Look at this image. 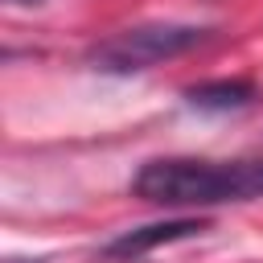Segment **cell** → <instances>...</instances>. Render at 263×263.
Here are the masks:
<instances>
[{"label": "cell", "instance_id": "3", "mask_svg": "<svg viewBox=\"0 0 263 263\" xmlns=\"http://www.w3.org/2000/svg\"><path fill=\"white\" fill-rule=\"evenodd\" d=\"M201 230H205L201 218L152 222V226H140V230H127V234L111 238V242L103 247V255H107V259H140V255L152 251V247H168V242H177V238H193V234H201Z\"/></svg>", "mask_w": 263, "mask_h": 263}, {"label": "cell", "instance_id": "4", "mask_svg": "<svg viewBox=\"0 0 263 263\" xmlns=\"http://www.w3.org/2000/svg\"><path fill=\"white\" fill-rule=\"evenodd\" d=\"M185 99L197 107V111H238L255 99V86L251 82H230V78H218V82H201V86H189Z\"/></svg>", "mask_w": 263, "mask_h": 263}, {"label": "cell", "instance_id": "2", "mask_svg": "<svg viewBox=\"0 0 263 263\" xmlns=\"http://www.w3.org/2000/svg\"><path fill=\"white\" fill-rule=\"evenodd\" d=\"M201 41H205V29H197V25L148 21V25L119 29L111 37H103L99 45H90L86 66L99 70V74H140V70H152L168 58L197 49Z\"/></svg>", "mask_w": 263, "mask_h": 263}, {"label": "cell", "instance_id": "5", "mask_svg": "<svg viewBox=\"0 0 263 263\" xmlns=\"http://www.w3.org/2000/svg\"><path fill=\"white\" fill-rule=\"evenodd\" d=\"M4 263H37V259H4Z\"/></svg>", "mask_w": 263, "mask_h": 263}, {"label": "cell", "instance_id": "1", "mask_svg": "<svg viewBox=\"0 0 263 263\" xmlns=\"http://www.w3.org/2000/svg\"><path fill=\"white\" fill-rule=\"evenodd\" d=\"M132 193L152 201V205H168V210L251 201V197H263V156H247V160H197V156L148 160L132 177Z\"/></svg>", "mask_w": 263, "mask_h": 263}]
</instances>
